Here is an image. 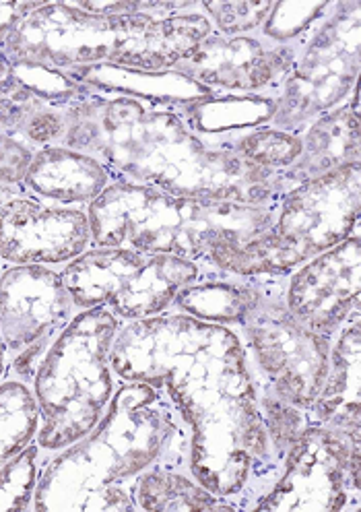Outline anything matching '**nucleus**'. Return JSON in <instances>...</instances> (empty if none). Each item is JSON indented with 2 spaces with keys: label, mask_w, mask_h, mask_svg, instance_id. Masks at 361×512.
<instances>
[{
  "label": "nucleus",
  "mask_w": 361,
  "mask_h": 512,
  "mask_svg": "<svg viewBox=\"0 0 361 512\" xmlns=\"http://www.w3.org/2000/svg\"><path fill=\"white\" fill-rule=\"evenodd\" d=\"M337 5L339 0H275L258 34L275 44L300 48L335 13Z\"/></svg>",
  "instance_id": "obj_23"
},
{
  "label": "nucleus",
  "mask_w": 361,
  "mask_h": 512,
  "mask_svg": "<svg viewBox=\"0 0 361 512\" xmlns=\"http://www.w3.org/2000/svg\"><path fill=\"white\" fill-rule=\"evenodd\" d=\"M91 248L89 215L27 195L19 186L0 203V263L62 269Z\"/></svg>",
  "instance_id": "obj_12"
},
{
  "label": "nucleus",
  "mask_w": 361,
  "mask_h": 512,
  "mask_svg": "<svg viewBox=\"0 0 361 512\" xmlns=\"http://www.w3.org/2000/svg\"><path fill=\"white\" fill-rule=\"evenodd\" d=\"M361 436L312 424L254 512H359Z\"/></svg>",
  "instance_id": "obj_11"
},
{
  "label": "nucleus",
  "mask_w": 361,
  "mask_h": 512,
  "mask_svg": "<svg viewBox=\"0 0 361 512\" xmlns=\"http://www.w3.org/2000/svg\"><path fill=\"white\" fill-rule=\"evenodd\" d=\"M298 48L254 34L223 36L213 31L172 71L182 73L217 95H279Z\"/></svg>",
  "instance_id": "obj_13"
},
{
  "label": "nucleus",
  "mask_w": 361,
  "mask_h": 512,
  "mask_svg": "<svg viewBox=\"0 0 361 512\" xmlns=\"http://www.w3.org/2000/svg\"><path fill=\"white\" fill-rule=\"evenodd\" d=\"M359 290L361 236L355 232L287 277L285 306L306 329L335 337L361 310Z\"/></svg>",
  "instance_id": "obj_14"
},
{
  "label": "nucleus",
  "mask_w": 361,
  "mask_h": 512,
  "mask_svg": "<svg viewBox=\"0 0 361 512\" xmlns=\"http://www.w3.org/2000/svg\"><path fill=\"white\" fill-rule=\"evenodd\" d=\"M7 370H9V351L3 341V335H0V380L7 376Z\"/></svg>",
  "instance_id": "obj_30"
},
{
  "label": "nucleus",
  "mask_w": 361,
  "mask_h": 512,
  "mask_svg": "<svg viewBox=\"0 0 361 512\" xmlns=\"http://www.w3.org/2000/svg\"><path fill=\"white\" fill-rule=\"evenodd\" d=\"M213 31L201 7L168 17L93 15L71 0H50L23 19L3 52L9 62L56 71L120 67L161 73L172 71Z\"/></svg>",
  "instance_id": "obj_4"
},
{
  "label": "nucleus",
  "mask_w": 361,
  "mask_h": 512,
  "mask_svg": "<svg viewBox=\"0 0 361 512\" xmlns=\"http://www.w3.org/2000/svg\"><path fill=\"white\" fill-rule=\"evenodd\" d=\"M52 108L64 106L48 100L46 95L38 93L13 73L0 81V135L23 141L29 126Z\"/></svg>",
  "instance_id": "obj_25"
},
{
  "label": "nucleus",
  "mask_w": 361,
  "mask_h": 512,
  "mask_svg": "<svg viewBox=\"0 0 361 512\" xmlns=\"http://www.w3.org/2000/svg\"><path fill=\"white\" fill-rule=\"evenodd\" d=\"M9 73H11V62H9V58L5 56V52L0 50V81H3Z\"/></svg>",
  "instance_id": "obj_31"
},
{
  "label": "nucleus",
  "mask_w": 361,
  "mask_h": 512,
  "mask_svg": "<svg viewBox=\"0 0 361 512\" xmlns=\"http://www.w3.org/2000/svg\"><path fill=\"white\" fill-rule=\"evenodd\" d=\"M258 403L262 409V418H265L273 453L281 463H285L291 448L298 444L304 432L312 426L310 413L308 409L279 397L265 384H258Z\"/></svg>",
  "instance_id": "obj_24"
},
{
  "label": "nucleus",
  "mask_w": 361,
  "mask_h": 512,
  "mask_svg": "<svg viewBox=\"0 0 361 512\" xmlns=\"http://www.w3.org/2000/svg\"><path fill=\"white\" fill-rule=\"evenodd\" d=\"M359 312L337 331L328 356V372L322 389L308 409L312 424L337 428L361 436L359 413V364H361V325Z\"/></svg>",
  "instance_id": "obj_18"
},
{
  "label": "nucleus",
  "mask_w": 361,
  "mask_h": 512,
  "mask_svg": "<svg viewBox=\"0 0 361 512\" xmlns=\"http://www.w3.org/2000/svg\"><path fill=\"white\" fill-rule=\"evenodd\" d=\"M269 277H244L203 263L201 275L178 292L170 310L238 329L267 290Z\"/></svg>",
  "instance_id": "obj_19"
},
{
  "label": "nucleus",
  "mask_w": 361,
  "mask_h": 512,
  "mask_svg": "<svg viewBox=\"0 0 361 512\" xmlns=\"http://www.w3.org/2000/svg\"><path fill=\"white\" fill-rule=\"evenodd\" d=\"M34 151V147L21 139L0 135V190H15L21 186Z\"/></svg>",
  "instance_id": "obj_28"
},
{
  "label": "nucleus",
  "mask_w": 361,
  "mask_h": 512,
  "mask_svg": "<svg viewBox=\"0 0 361 512\" xmlns=\"http://www.w3.org/2000/svg\"><path fill=\"white\" fill-rule=\"evenodd\" d=\"M188 455L190 428L170 393L120 380L100 424L46 457L31 510L139 512L137 477L155 465L188 471Z\"/></svg>",
  "instance_id": "obj_3"
},
{
  "label": "nucleus",
  "mask_w": 361,
  "mask_h": 512,
  "mask_svg": "<svg viewBox=\"0 0 361 512\" xmlns=\"http://www.w3.org/2000/svg\"><path fill=\"white\" fill-rule=\"evenodd\" d=\"M112 182L110 172L95 157L64 145H50L31 155L21 188L52 205L87 209Z\"/></svg>",
  "instance_id": "obj_16"
},
{
  "label": "nucleus",
  "mask_w": 361,
  "mask_h": 512,
  "mask_svg": "<svg viewBox=\"0 0 361 512\" xmlns=\"http://www.w3.org/2000/svg\"><path fill=\"white\" fill-rule=\"evenodd\" d=\"M46 457L38 442H31L0 467V512L31 510Z\"/></svg>",
  "instance_id": "obj_26"
},
{
  "label": "nucleus",
  "mask_w": 361,
  "mask_h": 512,
  "mask_svg": "<svg viewBox=\"0 0 361 512\" xmlns=\"http://www.w3.org/2000/svg\"><path fill=\"white\" fill-rule=\"evenodd\" d=\"M139 512H234L225 502L201 486L186 469L155 465L143 471L133 488Z\"/></svg>",
  "instance_id": "obj_21"
},
{
  "label": "nucleus",
  "mask_w": 361,
  "mask_h": 512,
  "mask_svg": "<svg viewBox=\"0 0 361 512\" xmlns=\"http://www.w3.org/2000/svg\"><path fill=\"white\" fill-rule=\"evenodd\" d=\"M120 327L106 308L81 310L46 349L31 380L40 411L36 442L46 455L81 440L104 418L120 382L110 364Z\"/></svg>",
  "instance_id": "obj_7"
},
{
  "label": "nucleus",
  "mask_w": 361,
  "mask_h": 512,
  "mask_svg": "<svg viewBox=\"0 0 361 512\" xmlns=\"http://www.w3.org/2000/svg\"><path fill=\"white\" fill-rule=\"evenodd\" d=\"M62 145L95 157L112 180L176 197L254 207L277 205L295 188L283 172L258 168L232 143L196 135L178 104L87 87L62 110Z\"/></svg>",
  "instance_id": "obj_2"
},
{
  "label": "nucleus",
  "mask_w": 361,
  "mask_h": 512,
  "mask_svg": "<svg viewBox=\"0 0 361 512\" xmlns=\"http://www.w3.org/2000/svg\"><path fill=\"white\" fill-rule=\"evenodd\" d=\"M300 143L298 159L283 172L293 186L359 164V85L349 102L310 122L300 133Z\"/></svg>",
  "instance_id": "obj_17"
},
{
  "label": "nucleus",
  "mask_w": 361,
  "mask_h": 512,
  "mask_svg": "<svg viewBox=\"0 0 361 512\" xmlns=\"http://www.w3.org/2000/svg\"><path fill=\"white\" fill-rule=\"evenodd\" d=\"M275 93L258 95H209L180 106V112L196 135L215 143H236L254 128L267 126L277 108Z\"/></svg>",
  "instance_id": "obj_20"
},
{
  "label": "nucleus",
  "mask_w": 361,
  "mask_h": 512,
  "mask_svg": "<svg viewBox=\"0 0 361 512\" xmlns=\"http://www.w3.org/2000/svg\"><path fill=\"white\" fill-rule=\"evenodd\" d=\"M359 34L361 0H339L335 13L298 48L271 126L300 135L310 122L349 102L359 81Z\"/></svg>",
  "instance_id": "obj_10"
},
{
  "label": "nucleus",
  "mask_w": 361,
  "mask_h": 512,
  "mask_svg": "<svg viewBox=\"0 0 361 512\" xmlns=\"http://www.w3.org/2000/svg\"><path fill=\"white\" fill-rule=\"evenodd\" d=\"M287 277H269L265 294L236 331L256 382L310 409L328 372L333 337L314 333L293 318L285 306Z\"/></svg>",
  "instance_id": "obj_9"
},
{
  "label": "nucleus",
  "mask_w": 361,
  "mask_h": 512,
  "mask_svg": "<svg viewBox=\"0 0 361 512\" xmlns=\"http://www.w3.org/2000/svg\"><path fill=\"white\" fill-rule=\"evenodd\" d=\"M203 263L133 248L91 246L60 269L77 312L106 308L122 323L168 312Z\"/></svg>",
  "instance_id": "obj_8"
},
{
  "label": "nucleus",
  "mask_w": 361,
  "mask_h": 512,
  "mask_svg": "<svg viewBox=\"0 0 361 512\" xmlns=\"http://www.w3.org/2000/svg\"><path fill=\"white\" fill-rule=\"evenodd\" d=\"M17 190V188H15ZM15 190H0V203H3V199L7 197V195H11V192H15ZM0 271H3V263H0Z\"/></svg>",
  "instance_id": "obj_32"
},
{
  "label": "nucleus",
  "mask_w": 361,
  "mask_h": 512,
  "mask_svg": "<svg viewBox=\"0 0 361 512\" xmlns=\"http://www.w3.org/2000/svg\"><path fill=\"white\" fill-rule=\"evenodd\" d=\"M277 205L254 207L176 197L151 186L114 180L89 207L91 246L133 248L207 263L219 242H242L265 232Z\"/></svg>",
  "instance_id": "obj_5"
},
{
  "label": "nucleus",
  "mask_w": 361,
  "mask_h": 512,
  "mask_svg": "<svg viewBox=\"0 0 361 512\" xmlns=\"http://www.w3.org/2000/svg\"><path fill=\"white\" fill-rule=\"evenodd\" d=\"M275 0H201V9L223 36L254 34L267 21Z\"/></svg>",
  "instance_id": "obj_27"
},
{
  "label": "nucleus",
  "mask_w": 361,
  "mask_h": 512,
  "mask_svg": "<svg viewBox=\"0 0 361 512\" xmlns=\"http://www.w3.org/2000/svg\"><path fill=\"white\" fill-rule=\"evenodd\" d=\"M118 380L168 391L190 428V475L252 510L281 473L236 329L174 310L122 323L110 351Z\"/></svg>",
  "instance_id": "obj_1"
},
{
  "label": "nucleus",
  "mask_w": 361,
  "mask_h": 512,
  "mask_svg": "<svg viewBox=\"0 0 361 512\" xmlns=\"http://www.w3.org/2000/svg\"><path fill=\"white\" fill-rule=\"evenodd\" d=\"M75 314L60 269L13 265L0 271V335L9 360L34 345L52 343Z\"/></svg>",
  "instance_id": "obj_15"
},
{
  "label": "nucleus",
  "mask_w": 361,
  "mask_h": 512,
  "mask_svg": "<svg viewBox=\"0 0 361 512\" xmlns=\"http://www.w3.org/2000/svg\"><path fill=\"white\" fill-rule=\"evenodd\" d=\"M46 3L50 0H0V50H5V44L23 19Z\"/></svg>",
  "instance_id": "obj_29"
},
{
  "label": "nucleus",
  "mask_w": 361,
  "mask_h": 512,
  "mask_svg": "<svg viewBox=\"0 0 361 512\" xmlns=\"http://www.w3.org/2000/svg\"><path fill=\"white\" fill-rule=\"evenodd\" d=\"M40 411L31 384L7 374L0 380V467L36 442Z\"/></svg>",
  "instance_id": "obj_22"
},
{
  "label": "nucleus",
  "mask_w": 361,
  "mask_h": 512,
  "mask_svg": "<svg viewBox=\"0 0 361 512\" xmlns=\"http://www.w3.org/2000/svg\"><path fill=\"white\" fill-rule=\"evenodd\" d=\"M359 164L287 190L271 226L242 242H219L207 263L244 277H287L359 232Z\"/></svg>",
  "instance_id": "obj_6"
}]
</instances>
